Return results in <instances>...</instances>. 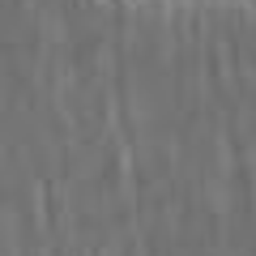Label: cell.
Instances as JSON below:
<instances>
[{"label":"cell","instance_id":"cell-1","mask_svg":"<svg viewBox=\"0 0 256 256\" xmlns=\"http://www.w3.org/2000/svg\"><path fill=\"white\" fill-rule=\"evenodd\" d=\"M244 4H256V0H244Z\"/></svg>","mask_w":256,"mask_h":256}]
</instances>
